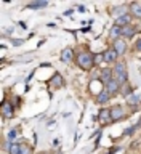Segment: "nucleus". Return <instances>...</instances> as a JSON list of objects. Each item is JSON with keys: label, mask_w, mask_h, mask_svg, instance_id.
I'll return each mask as SVG.
<instances>
[{"label": "nucleus", "mask_w": 141, "mask_h": 154, "mask_svg": "<svg viewBox=\"0 0 141 154\" xmlns=\"http://www.w3.org/2000/svg\"><path fill=\"white\" fill-rule=\"evenodd\" d=\"M120 37H122V27H119V26L111 27V31H109V38L111 40L115 42V40H119Z\"/></svg>", "instance_id": "nucleus-10"}, {"label": "nucleus", "mask_w": 141, "mask_h": 154, "mask_svg": "<svg viewBox=\"0 0 141 154\" xmlns=\"http://www.w3.org/2000/svg\"><path fill=\"white\" fill-rule=\"evenodd\" d=\"M127 11H130V8L127 7V5H117V7L112 8V16L115 19H119V18L125 16V14H128Z\"/></svg>", "instance_id": "nucleus-7"}, {"label": "nucleus", "mask_w": 141, "mask_h": 154, "mask_svg": "<svg viewBox=\"0 0 141 154\" xmlns=\"http://www.w3.org/2000/svg\"><path fill=\"white\" fill-rule=\"evenodd\" d=\"M64 14H66V16H71V14H72V10H67V11H66Z\"/></svg>", "instance_id": "nucleus-28"}, {"label": "nucleus", "mask_w": 141, "mask_h": 154, "mask_svg": "<svg viewBox=\"0 0 141 154\" xmlns=\"http://www.w3.org/2000/svg\"><path fill=\"white\" fill-rule=\"evenodd\" d=\"M135 130H136V127H130L128 130H125V132H124V135H132Z\"/></svg>", "instance_id": "nucleus-25"}, {"label": "nucleus", "mask_w": 141, "mask_h": 154, "mask_svg": "<svg viewBox=\"0 0 141 154\" xmlns=\"http://www.w3.org/2000/svg\"><path fill=\"white\" fill-rule=\"evenodd\" d=\"M135 34H136V29H135L132 24H128V26L122 27V37H127V38H132Z\"/></svg>", "instance_id": "nucleus-16"}, {"label": "nucleus", "mask_w": 141, "mask_h": 154, "mask_svg": "<svg viewBox=\"0 0 141 154\" xmlns=\"http://www.w3.org/2000/svg\"><path fill=\"white\" fill-rule=\"evenodd\" d=\"M100 79H101V82L106 85L108 82H111L114 79V71L111 69V67H103L101 69V72H100Z\"/></svg>", "instance_id": "nucleus-5"}, {"label": "nucleus", "mask_w": 141, "mask_h": 154, "mask_svg": "<svg viewBox=\"0 0 141 154\" xmlns=\"http://www.w3.org/2000/svg\"><path fill=\"white\" fill-rule=\"evenodd\" d=\"M13 114H14V109H13V106L11 103H3L2 104V116L3 117H13Z\"/></svg>", "instance_id": "nucleus-12"}, {"label": "nucleus", "mask_w": 141, "mask_h": 154, "mask_svg": "<svg viewBox=\"0 0 141 154\" xmlns=\"http://www.w3.org/2000/svg\"><path fill=\"white\" fill-rule=\"evenodd\" d=\"M19 154H32V148L24 143V144H21V152Z\"/></svg>", "instance_id": "nucleus-22"}, {"label": "nucleus", "mask_w": 141, "mask_h": 154, "mask_svg": "<svg viewBox=\"0 0 141 154\" xmlns=\"http://www.w3.org/2000/svg\"><path fill=\"white\" fill-rule=\"evenodd\" d=\"M104 90L108 91L111 96H114V95H117L119 91H120V84L115 79H112L111 82H108V84L104 85Z\"/></svg>", "instance_id": "nucleus-3"}, {"label": "nucleus", "mask_w": 141, "mask_h": 154, "mask_svg": "<svg viewBox=\"0 0 141 154\" xmlns=\"http://www.w3.org/2000/svg\"><path fill=\"white\" fill-rule=\"evenodd\" d=\"M100 120L103 124H108V122L112 120V119H111V109L109 108H103L100 111Z\"/></svg>", "instance_id": "nucleus-14"}, {"label": "nucleus", "mask_w": 141, "mask_h": 154, "mask_svg": "<svg viewBox=\"0 0 141 154\" xmlns=\"http://www.w3.org/2000/svg\"><path fill=\"white\" fill-rule=\"evenodd\" d=\"M48 7V2H45V0H42V2H32L27 5V8H34V10H38V8H45Z\"/></svg>", "instance_id": "nucleus-20"}, {"label": "nucleus", "mask_w": 141, "mask_h": 154, "mask_svg": "<svg viewBox=\"0 0 141 154\" xmlns=\"http://www.w3.org/2000/svg\"><path fill=\"white\" fill-rule=\"evenodd\" d=\"M100 61H104V58H103V55H101V53H98V55H95V64H98Z\"/></svg>", "instance_id": "nucleus-24"}, {"label": "nucleus", "mask_w": 141, "mask_h": 154, "mask_svg": "<svg viewBox=\"0 0 141 154\" xmlns=\"http://www.w3.org/2000/svg\"><path fill=\"white\" fill-rule=\"evenodd\" d=\"M63 84H64V80L60 74H55V77L50 80V87H63Z\"/></svg>", "instance_id": "nucleus-18"}, {"label": "nucleus", "mask_w": 141, "mask_h": 154, "mask_svg": "<svg viewBox=\"0 0 141 154\" xmlns=\"http://www.w3.org/2000/svg\"><path fill=\"white\" fill-rule=\"evenodd\" d=\"M112 48L115 50V53H117L119 56H120V55H125V53H127V42H125L124 38H119V40L114 42Z\"/></svg>", "instance_id": "nucleus-6"}, {"label": "nucleus", "mask_w": 141, "mask_h": 154, "mask_svg": "<svg viewBox=\"0 0 141 154\" xmlns=\"http://www.w3.org/2000/svg\"><path fill=\"white\" fill-rule=\"evenodd\" d=\"M135 48H136L138 51H141V38H139V40H136V45H135Z\"/></svg>", "instance_id": "nucleus-26"}, {"label": "nucleus", "mask_w": 141, "mask_h": 154, "mask_svg": "<svg viewBox=\"0 0 141 154\" xmlns=\"http://www.w3.org/2000/svg\"><path fill=\"white\" fill-rule=\"evenodd\" d=\"M114 79L117 80L120 85L127 84L128 72H127V66H125V63H115V64H114Z\"/></svg>", "instance_id": "nucleus-2"}, {"label": "nucleus", "mask_w": 141, "mask_h": 154, "mask_svg": "<svg viewBox=\"0 0 141 154\" xmlns=\"http://www.w3.org/2000/svg\"><path fill=\"white\" fill-rule=\"evenodd\" d=\"M72 58H74V51H72V48H64V50L61 51V61L63 63H71Z\"/></svg>", "instance_id": "nucleus-11"}, {"label": "nucleus", "mask_w": 141, "mask_h": 154, "mask_svg": "<svg viewBox=\"0 0 141 154\" xmlns=\"http://www.w3.org/2000/svg\"><path fill=\"white\" fill-rule=\"evenodd\" d=\"M8 138H10V141H13V140L16 138V130H10V132H8Z\"/></svg>", "instance_id": "nucleus-23"}, {"label": "nucleus", "mask_w": 141, "mask_h": 154, "mask_svg": "<svg viewBox=\"0 0 141 154\" xmlns=\"http://www.w3.org/2000/svg\"><path fill=\"white\" fill-rule=\"evenodd\" d=\"M128 8H130V14H132V18H138V19H141V5H139L138 2L130 3V5H128Z\"/></svg>", "instance_id": "nucleus-9"}, {"label": "nucleus", "mask_w": 141, "mask_h": 154, "mask_svg": "<svg viewBox=\"0 0 141 154\" xmlns=\"http://www.w3.org/2000/svg\"><path fill=\"white\" fill-rule=\"evenodd\" d=\"M5 149L8 151V154H19V152H21V144L10 141V143L5 144Z\"/></svg>", "instance_id": "nucleus-13"}, {"label": "nucleus", "mask_w": 141, "mask_h": 154, "mask_svg": "<svg viewBox=\"0 0 141 154\" xmlns=\"http://www.w3.org/2000/svg\"><path fill=\"white\" fill-rule=\"evenodd\" d=\"M109 100H111V95H109L104 88L101 90L98 95H96V103H100V104H101V103H108Z\"/></svg>", "instance_id": "nucleus-17"}, {"label": "nucleus", "mask_w": 141, "mask_h": 154, "mask_svg": "<svg viewBox=\"0 0 141 154\" xmlns=\"http://www.w3.org/2000/svg\"><path fill=\"white\" fill-rule=\"evenodd\" d=\"M103 58H104V61H106V63H111V64H112V63L117 61L119 55L115 53L114 48H108V50H106V51L103 53Z\"/></svg>", "instance_id": "nucleus-8"}, {"label": "nucleus", "mask_w": 141, "mask_h": 154, "mask_svg": "<svg viewBox=\"0 0 141 154\" xmlns=\"http://www.w3.org/2000/svg\"><path fill=\"white\" fill-rule=\"evenodd\" d=\"M139 101H141V95H132V96H128V98H127V103L130 106H135L136 103H139Z\"/></svg>", "instance_id": "nucleus-21"}, {"label": "nucleus", "mask_w": 141, "mask_h": 154, "mask_svg": "<svg viewBox=\"0 0 141 154\" xmlns=\"http://www.w3.org/2000/svg\"><path fill=\"white\" fill-rule=\"evenodd\" d=\"M125 117V109L122 106H114V108H111V119H112V122H117V120L124 119Z\"/></svg>", "instance_id": "nucleus-4"}, {"label": "nucleus", "mask_w": 141, "mask_h": 154, "mask_svg": "<svg viewBox=\"0 0 141 154\" xmlns=\"http://www.w3.org/2000/svg\"><path fill=\"white\" fill-rule=\"evenodd\" d=\"M120 93H122V96H132L133 93V90H132V87H130L128 84H124V85H120Z\"/></svg>", "instance_id": "nucleus-19"}, {"label": "nucleus", "mask_w": 141, "mask_h": 154, "mask_svg": "<svg viewBox=\"0 0 141 154\" xmlns=\"http://www.w3.org/2000/svg\"><path fill=\"white\" fill-rule=\"evenodd\" d=\"M77 64L85 71L91 69L95 66V55L90 51H79L77 53Z\"/></svg>", "instance_id": "nucleus-1"}, {"label": "nucleus", "mask_w": 141, "mask_h": 154, "mask_svg": "<svg viewBox=\"0 0 141 154\" xmlns=\"http://www.w3.org/2000/svg\"><path fill=\"white\" fill-rule=\"evenodd\" d=\"M130 23H132V14H125V16L115 19V26H119V27H125V26H128Z\"/></svg>", "instance_id": "nucleus-15"}, {"label": "nucleus", "mask_w": 141, "mask_h": 154, "mask_svg": "<svg viewBox=\"0 0 141 154\" xmlns=\"http://www.w3.org/2000/svg\"><path fill=\"white\" fill-rule=\"evenodd\" d=\"M23 42H24V40H11V43H13V45H16V47H19Z\"/></svg>", "instance_id": "nucleus-27"}]
</instances>
